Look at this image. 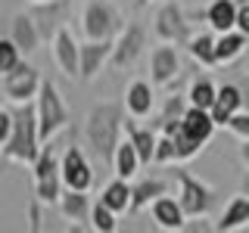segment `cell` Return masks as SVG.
Masks as SVG:
<instances>
[{
	"label": "cell",
	"instance_id": "6da1fadb",
	"mask_svg": "<svg viewBox=\"0 0 249 233\" xmlns=\"http://www.w3.org/2000/svg\"><path fill=\"white\" fill-rule=\"evenodd\" d=\"M122 131H124V106L122 103H97L88 112L84 140H88V146L103 165H112L115 146L122 143V137H119Z\"/></svg>",
	"mask_w": 249,
	"mask_h": 233
},
{
	"label": "cell",
	"instance_id": "7a4b0ae2",
	"mask_svg": "<svg viewBox=\"0 0 249 233\" xmlns=\"http://www.w3.org/2000/svg\"><path fill=\"white\" fill-rule=\"evenodd\" d=\"M44 150L41 128H37V106L19 103V109H13V134L3 143V155L10 162H22V165H35L37 155Z\"/></svg>",
	"mask_w": 249,
	"mask_h": 233
},
{
	"label": "cell",
	"instance_id": "3957f363",
	"mask_svg": "<svg viewBox=\"0 0 249 233\" xmlns=\"http://www.w3.org/2000/svg\"><path fill=\"white\" fill-rule=\"evenodd\" d=\"M35 106H37V128H41V140H44V143H50V140L69 124V109H66V103H62L56 84H53V81H41V90H37V97H35Z\"/></svg>",
	"mask_w": 249,
	"mask_h": 233
},
{
	"label": "cell",
	"instance_id": "277c9868",
	"mask_svg": "<svg viewBox=\"0 0 249 233\" xmlns=\"http://www.w3.org/2000/svg\"><path fill=\"white\" fill-rule=\"evenodd\" d=\"M81 22H84L88 41H106V37H115L124 28L122 13L112 0H88L84 13H81Z\"/></svg>",
	"mask_w": 249,
	"mask_h": 233
},
{
	"label": "cell",
	"instance_id": "5b68a950",
	"mask_svg": "<svg viewBox=\"0 0 249 233\" xmlns=\"http://www.w3.org/2000/svg\"><path fill=\"white\" fill-rule=\"evenodd\" d=\"M175 177H178V202H181L184 215L187 217H206L215 208V202H218L215 190L209 183L196 181V177H193L190 171H184V168L178 171Z\"/></svg>",
	"mask_w": 249,
	"mask_h": 233
},
{
	"label": "cell",
	"instance_id": "8992f818",
	"mask_svg": "<svg viewBox=\"0 0 249 233\" xmlns=\"http://www.w3.org/2000/svg\"><path fill=\"white\" fill-rule=\"evenodd\" d=\"M62 193V168L53 146H44L35 162V196L41 202H59Z\"/></svg>",
	"mask_w": 249,
	"mask_h": 233
},
{
	"label": "cell",
	"instance_id": "52a82bcc",
	"mask_svg": "<svg viewBox=\"0 0 249 233\" xmlns=\"http://www.w3.org/2000/svg\"><path fill=\"white\" fill-rule=\"evenodd\" d=\"M59 168H62V186L66 190H84L88 193L93 186V168H90L88 155L81 152V146H69L59 159Z\"/></svg>",
	"mask_w": 249,
	"mask_h": 233
},
{
	"label": "cell",
	"instance_id": "ba28073f",
	"mask_svg": "<svg viewBox=\"0 0 249 233\" xmlns=\"http://www.w3.org/2000/svg\"><path fill=\"white\" fill-rule=\"evenodd\" d=\"M156 37L168 41V44H181V47L190 44L193 31H190V22H187V16L178 3H165L156 13Z\"/></svg>",
	"mask_w": 249,
	"mask_h": 233
},
{
	"label": "cell",
	"instance_id": "9c48e42d",
	"mask_svg": "<svg viewBox=\"0 0 249 233\" xmlns=\"http://www.w3.org/2000/svg\"><path fill=\"white\" fill-rule=\"evenodd\" d=\"M41 81H44V78L37 75L35 66H28V62H19V66H16L10 75H3V93L13 100V103H28V100L37 97V90H41Z\"/></svg>",
	"mask_w": 249,
	"mask_h": 233
},
{
	"label": "cell",
	"instance_id": "30bf717a",
	"mask_svg": "<svg viewBox=\"0 0 249 233\" xmlns=\"http://www.w3.org/2000/svg\"><path fill=\"white\" fill-rule=\"evenodd\" d=\"M181 75V56H178V44L162 41L150 53V78L156 87H168L171 81H178Z\"/></svg>",
	"mask_w": 249,
	"mask_h": 233
},
{
	"label": "cell",
	"instance_id": "8fae6325",
	"mask_svg": "<svg viewBox=\"0 0 249 233\" xmlns=\"http://www.w3.org/2000/svg\"><path fill=\"white\" fill-rule=\"evenodd\" d=\"M143 44H146V34H143V28L140 25H124L119 31V37H115V47H112V56H109V62H112L115 68H128V66H134L137 56L143 53Z\"/></svg>",
	"mask_w": 249,
	"mask_h": 233
},
{
	"label": "cell",
	"instance_id": "7c38bea8",
	"mask_svg": "<svg viewBox=\"0 0 249 233\" xmlns=\"http://www.w3.org/2000/svg\"><path fill=\"white\" fill-rule=\"evenodd\" d=\"M31 19H35L37 31H41V41H53V37H56V31L66 28L69 0H44V3H35Z\"/></svg>",
	"mask_w": 249,
	"mask_h": 233
},
{
	"label": "cell",
	"instance_id": "4fadbf2b",
	"mask_svg": "<svg viewBox=\"0 0 249 233\" xmlns=\"http://www.w3.org/2000/svg\"><path fill=\"white\" fill-rule=\"evenodd\" d=\"M53 56L66 78H81V44H75V34L69 28H59L53 37Z\"/></svg>",
	"mask_w": 249,
	"mask_h": 233
},
{
	"label": "cell",
	"instance_id": "5bb4252c",
	"mask_svg": "<svg viewBox=\"0 0 249 233\" xmlns=\"http://www.w3.org/2000/svg\"><path fill=\"white\" fill-rule=\"evenodd\" d=\"M150 215H153V221H156L159 230H187V215H184L181 202L171 199L168 193L159 196L156 202H150Z\"/></svg>",
	"mask_w": 249,
	"mask_h": 233
},
{
	"label": "cell",
	"instance_id": "9a60e30c",
	"mask_svg": "<svg viewBox=\"0 0 249 233\" xmlns=\"http://www.w3.org/2000/svg\"><path fill=\"white\" fill-rule=\"evenodd\" d=\"M112 47H115V37L81 44V81H90V78H97V72L109 62V56H112Z\"/></svg>",
	"mask_w": 249,
	"mask_h": 233
},
{
	"label": "cell",
	"instance_id": "2e32d148",
	"mask_svg": "<svg viewBox=\"0 0 249 233\" xmlns=\"http://www.w3.org/2000/svg\"><path fill=\"white\" fill-rule=\"evenodd\" d=\"M153 106H156V93H153V84L150 81H131L128 90H124V109L134 121L140 118H150L153 115Z\"/></svg>",
	"mask_w": 249,
	"mask_h": 233
},
{
	"label": "cell",
	"instance_id": "e0dca14e",
	"mask_svg": "<svg viewBox=\"0 0 249 233\" xmlns=\"http://www.w3.org/2000/svg\"><path fill=\"white\" fill-rule=\"evenodd\" d=\"M215 118H212V112L209 109H199V106H190L184 112V118H181V131L184 134H190L193 140H199L202 146L212 140V134H215Z\"/></svg>",
	"mask_w": 249,
	"mask_h": 233
},
{
	"label": "cell",
	"instance_id": "ac0fdd59",
	"mask_svg": "<svg viewBox=\"0 0 249 233\" xmlns=\"http://www.w3.org/2000/svg\"><path fill=\"white\" fill-rule=\"evenodd\" d=\"M243 109V90L237 87V84H224V87H218V97H215V106L209 109L212 112V118L218 128H228L231 115L240 112Z\"/></svg>",
	"mask_w": 249,
	"mask_h": 233
},
{
	"label": "cell",
	"instance_id": "d6986e66",
	"mask_svg": "<svg viewBox=\"0 0 249 233\" xmlns=\"http://www.w3.org/2000/svg\"><path fill=\"white\" fill-rule=\"evenodd\" d=\"M249 224V196L246 193H240V196H233L228 205H224V212L221 217L212 224L215 230H221V233H228V230H240V227H246Z\"/></svg>",
	"mask_w": 249,
	"mask_h": 233
},
{
	"label": "cell",
	"instance_id": "ffe728a7",
	"mask_svg": "<svg viewBox=\"0 0 249 233\" xmlns=\"http://www.w3.org/2000/svg\"><path fill=\"white\" fill-rule=\"evenodd\" d=\"M124 134H128V140L134 143V150H137V155H140V162L143 165H150L153 162V155H156V137L153 134V128H140V124H134V118H124Z\"/></svg>",
	"mask_w": 249,
	"mask_h": 233
},
{
	"label": "cell",
	"instance_id": "44dd1931",
	"mask_svg": "<svg viewBox=\"0 0 249 233\" xmlns=\"http://www.w3.org/2000/svg\"><path fill=\"white\" fill-rule=\"evenodd\" d=\"M13 41L16 47H19L22 53H35L37 50V44H41V31H37L35 25V19H31V13H19L13 19Z\"/></svg>",
	"mask_w": 249,
	"mask_h": 233
},
{
	"label": "cell",
	"instance_id": "7402d4cb",
	"mask_svg": "<svg viewBox=\"0 0 249 233\" xmlns=\"http://www.w3.org/2000/svg\"><path fill=\"white\" fill-rule=\"evenodd\" d=\"M168 193V183L159 181V177H146V181H140L131 186V215H137L140 208H146L150 202H156L159 196H165Z\"/></svg>",
	"mask_w": 249,
	"mask_h": 233
},
{
	"label": "cell",
	"instance_id": "603a6c76",
	"mask_svg": "<svg viewBox=\"0 0 249 233\" xmlns=\"http://www.w3.org/2000/svg\"><path fill=\"white\" fill-rule=\"evenodd\" d=\"M237 0H212L209 3V10H206V22L212 25V31H231V28H237Z\"/></svg>",
	"mask_w": 249,
	"mask_h": 233
},
{
	"label": "cell",
	"instance_id": "cb8c5ba5",
	"mask_svg": "<svg viewBox=\"0 0 249 233\" xmlns=\"http://www.w3.org/2000/svg\"><path fill=\"white\" fill-rule=\"evenodd\" d=\"M243 50H246V34H243V31L231 28V31H221V34H218V41H215V56H218V66L240 59V56H243Z\"/></svg>",
	"mask_w": 249,
	"mask_h": 233
},
{
	"label": "cell",
	"instance_id": "d4e9b609",
	"mask_svg": "<svg viewBox=\"0 0 249 233\" xmlns=\"http://www.w3.org/2000/svg\"><path fill=\"white\" fill-rule=\"evenodd\" d=\"M90 202L84 196V190H66L62 186L59 193V212L69 217V221H90Z\"/></svg>",
	"mask_w": 249,
	"mask_h": 233
},
{
	"label": "cell",
	"instance_id": "484cf974",
	"mask_svg": "<svg viewBox=\"0 0 249 233\" xmlns=\"http://www.w3.org/2000/svg\"><path fill=\"white\" fill-rule=\"evenodd\" d=\"M100 202H103V205H109L115 215L131 212V183L124 181V177H115L112 183L103 186V193H100Z\"/></svg>",
	"mask_w": 249,
	"mask_h": 233
},
{
	"label": "cell",
	"instance_id": "4316f807",
	"mask_svg": "<svg viewBox=\"0 0 249 233\" xmlns=\"http://www.w3.org/2000/svg\"><path fill=\"white\" fill-rule=\"evenodd\" d=\"M140 155L134 150V143L131 140H122L119 146H115V159H112V171H115V177H124V181H131V177L140 171Z\"/></svg>",
	"mask_w": 249,
	"mask_h": 233
},
{
	"label": "cell",
	"instance_id": "83f0119b",
	"mask_svg": "<svg viewBox=\"0 0 249 233\" xmlns=\"http://www.w3.org/2000/svg\"><path fill=\"white\" fill-rule=\"evenodd\" d=\"M215 41L218 37H212V34H193L190 37V44H187V50H190V56L199 62V66H218V56H215Z\"/></svg>",
	"mask_w": 249,
	"mask_h": 233
},
{
	"label": "cell",
	"instance_id": "f1b7e54d",
	"mask_svg": "<svg viewBox=\"0 0 249 233\" xmlns=\"http://www.w3.org/2000/svg\"><path fill=\"white\" fill-rule=\"evenodd\" d=\"M215 97H218V87L209 81V78H196V81L190 84V90H187L190 106H199V109H212L215 106Z\"/></svg>",
	"mask_w": 249,
	"mask_h": 233
},
{
	"label": "cell",
	"instance_id": "f546056e",
	"mask_svg": "<svg viewBox=\"0 0 249 233\" xmlns=\"http://www.w3.org/2000/svg\"><path fill=\"white\" fill-rule=\"evenodd\" d=\"M190 109V100H187V93L181 97V93H175V97H168L165 100V106H162V112L156 115V128H162V124H168V121H181L184 118V112Z\"/></svg>",
	"mask_w": 249,
	"mask_h": 233
},
{
	"label": "cell",
	"instance_id": "4dcf8cb0",
	"mask_svg": "<svg viewBox=\"0 0 249 233\" xmlns=\"http://www.w3.org/2000/svg\"><path fill=\"white\" fill-rule=\"evenodd\" d=\"M115 227H119L115 212H112L109 205H103V202H97V205L90 208V230H97V233H112Z\"/></svg>",
	"mask_w": 249,
	"mask_h": 233
},
{
	"label": "cell",
	"instance_id": "1f68e13d",
	"mask_svg": "<svg viewBox=\"0 0 249 233\" xmlns=\"http://www.w3.org/2000/svg\"><path fill=\"white\" fill-rule=\"evenodd\" d=\"M171 140H175V152H178V162H190V159H196L199 150H202V143L199 140H193L190 134H184L181 128L175 131V134H168Z\"/></svg>",
	"mask_w": 249,
	"mask_h": 233
},
{
	"label": "cell",
	"instance_id": "d6a6232c",
	"mask_svg": "<svg viewBox=\"0 0 249 233\" xmlns=\"http://www.w3.org/2000/svg\"><path fill=\"white\" fill-rule=\"evenodd\" d=\"M19 62H22V50L16 47V41L13 37H0V78L10 75Z\"/></svg>",
	"mask_w": 249,
	"mask_h": 233
},
{
	"label": "cell",
	"instance_id": "836d02e7",
	"mask_svg": "<svg viewBox=\"0 0 249 233\" xmlns=\"http://www.w3.org/2000/svg\"><path fill=\"white\" fill-rule=\"evenodd\" d=\"M156 165H168V162H178V152H175V140L168 134H159L156 140V155H153Z\"/></svg>",
	"mask_w": 249,
	"mask_h": 233
},
{
	"label": "cell",
	"instance_id": "e575fe53",
	"mask_svg": "<svg viewBox=\"0 0 249 233\" xmlns=\"http://www.w3.org/2000/svg\"><path fill=\"white\" fill-rule=\"evenodd\" d=\"M228 131H231V134H237L240 140H246L249 137V112H243V109L233 112L231 121H228Z\"/></svg>",
	"mask_w": 249,
	"mask_h": 233
},
{
	"label": "cell",
	"instance_id": "d590c367",
	"mask_svg": "<svg viewBox=\"0 0 249 233\" xmlns=\"http://www.w3.org/2000/svg\"><path fill=\"white\" fill-rule=\"evenodd\" d=\"M10 134H13V112L10 109H0V146L10 140Z\"/></svg>",
	"mask_w": 249,
	"mask_h": 233
},
{
	"label": "cell",
	"instance_id": "8d00e7d4",
	"mask_svg": "<svg viewBox=\"0 0 249 233\" xmlns=\"http://www.w3.org/2000/svg\"><path fill=\"white\" fill-rule=\"evenodd\" d=\"M237 31H243V34L249 37V3L237 6Z\"/></svg>",
	"mask_w": 249,
	"mask_h": 233
},
{
	"label": "cell",
	"instance_id": "74e56055",
	"mask_svg": "<svg viewBox=\"0 0 249 233\" xmlns=\"http://www.w3.org/2000/svg\"><path fill=\"white\" fill-rule=\"evenodd\" d=\"M28 215H31V224H28V227L31 230H41V199H37V196H35V202H31Z\"/></svg>",
	"mask_w": 249,
	"mask_h": 233
},
{
	"label": "cell",
	"instance_id": "f35d334b",
	"mask_svg": "<svg viewBox=\"0 0 249 233\" xmlns=\"http://www.w3.org/2000/svg\"><path fill=\"white\" fill-rule=\"evenodd\" d=\"M240 159H243V165L249 168V137L243 140V146H240Z\"/></svg>",
	"mask_w": 249,
	"mask_h": 233
},
{
	"label": "cell",
	"instance_id": "ab89813d",
	"mask_svg": "<svg viewBox=\"0 0 249 233\" xmlns=\"http://www.w3.org/2000/svg\"><path fill=\"white\" fill-rule=\"evenodd\" d=\"M240 193H246V196H249V168H246V174H243V181H240Z\"/></svg>",
	"mask_w": 249,
	"mask_h": 233
},
{
	"label": "cell",
	"instance_id": "60d3db41",
	"mask_svg": "<svg viewBox=\"0 0 249 233\" xmlns=\"http://www.w3.org/2000/svg\"><path fill=\"white\" fill-rule=\"evenodd\" d=\"M153 3V0H134V6H137V10H143V6H150Z\"/></svg>",
	"mask_w": 249,
	"mask_h": 233
},
{
	"label": "cell",
	"instance_id": "b9f144b4",
	"mask_svg": "<svg viewBox=\"0 0 249 233\" xmlns=\"http://www.w3.org/2000/svg\"><path fill=\"white\" fill-rule=\"evenodd\" d=\"M31 3H44V0H31Z\"/></svg>",
	"mask_w": 249,
	"mask_h": 233
},
{
	"label": "cell",
	"instance_id": "7bdbcfd3",
	"mask_svg": "<svg viewBox=\"0 0 249 233\" xmlns=\"http://www.w3.org/2000/svg\"><path fill=\"white\" fill-rule=\"evenodd\" d=\"M237 3H249V0H237Z\"/></svg>",
	"mask_w": 249,
	"mask_h": 233
}]
</instances>
